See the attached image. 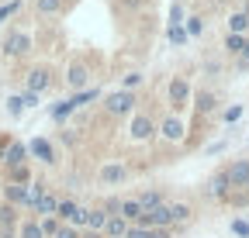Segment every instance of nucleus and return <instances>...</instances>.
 <instances>
[{
    "instance_id": "nucleus-23",
    "label": "nucleus",
    "mask_w": 249,
    "mask_h": 238,
    "mask_svg": "<svg viewBox=\"0 0 249 238\" xmlns=\"http://www.w3.org/2000/svg\"><path fill=\"white\" fill-rule=\"evenodd\" d=\"M246 28H249V17H246V14H232V21H229V35H246Z\"/></svg>"
},
{
    "instance_id": "nucleus-42",
    "label": "nucleus",
    "mask_w": 249,
    "mask_h": 238,
    "mask_svg": "<svg viewBox=\"0 0 249 238\" xmlns=\"http://www.w3.org/2000/svg\"><path fill=\"white\" fill-rule=\"evenodd\" d=\"M170 235H173L170 228H152V238H170Z\"/></svg>"
},
{
    "instance_id": "nucleus-43",
    "label": "nucleus",
    "mask_w": 249,
    "mask_h": 238,
    "mask_svg": "<svg viewBox=\"0 0 249 238\" xmlns=\"http://www.w3.org/2000/svg\"><path fill=\"white\" fill-rule=\"evenodd\" d=\"M239 55H242V66H249V42L242 45V52H239Z\"/></svg>"
},
{
    "instance_id": "nucleus-11",
    "label": "nucleus",
    "mask_w": 249,
    "mask_h": 238,
    "mask_svg": "<svg viewBox=\"0 0 249 238\" xmlns=\"http://www.w3.org/2000/svg\"><path fill=\"white\" fill-rule=\"evenodd\" d=\"M124 176H128V169H124L121 162H111V166L101 169V183H104V187H114V183L124 180Z\"/></svg>"
},
{
    "instance_id": "nucleus-31",
    "label": "nucleus",
    "mask_w": 249,
    "mask_h": 238,
    "mask_svg": "<svg viewBox=\"0 0 249 238\" xmlns=\"http://www.w3.org/2000/svg\"><path fill=\"white\" fill-rule=\"evenodd\" d=\"M124 238H152V228H142V224H128V235Z\"/></svg>"
},
{
    "instance_id": "nucleus-41",
    "label": "nucleus",
    "mask_w": 249,
    "mask_h": 238,
    "mask_svg": "<svg viewBox=\"0 0 249 238\" xmlns=\"http://www.w3.org/2000/svg\"><path fill=\"white\" fill-rule=\"evenodd\" d=\"M239 117H242V107H229V111H225V121H229V125L239 121Z\"/></svg>"
},
{
    "instance_id": "nucleus-14",
    "label": "nucleus",
    "mask_w": 249,
    "mask_h": 238,
    "mask_svg": "<svg viewBox=\"0 0 249 238\" xmlns=\"http://www.w3.org/2000/svg\"><path fill=\"white\" fill-rule=\"evenodd\" d=\"M170 100H173L177 107L191 100V86H187V79H180V76H177V79L170 83Z\"/></svg>"
},
{
    "instance_id": "nucleus-36",
    "label": "nucleus",
    "mask_w": 249,
    "mask_h": 238,
    "mask_svg": "<svg viewBox=\"0 0 249 238\" xmlns=\"http://www.w3.org/2000/svg\"><path fill=\"white\" fill-rule=\"evenodd\" d=\"M170 21H173L170 28H180V21H183V7H180V4H173V7H170Z\"/></svg>"
},
{
    "instance_id": "nucleus-1",
    "label": "nucleus",
    "mask_w": 249,
    "mask_h": 238,
    "mask_svg": "<svg viewBox=\"0 0 249 238\" xmlns=\"http://www.w3.org/2000/svg\"><path fill=\"white\" fill-rule=\"evenodd\" d=\"M4 52H7L11 59L28 55V52H31V35H24V32H11V35L4 38Z\"/></svg>"
},
{
    "instance_id": "nucleus-10",
    "label": "nucleus",
    "mask_w": 249,
    "mask_h": 238,
    "mask_svg": "<svg viewBox=\"0 0 249 238\" xmlns=\"http://www.w3.org/2000/svg\"><path fill=\"white\" fill-rule=\"evenodd\" d=\"M104 238H124L128 235V221L124 218H118V214H111L107 221H104V231H101Z\"/></svg>"
},
{
    "instance_id": "nucleus-27",
    "label": "nucleus",
    "mask_w": 249,
    "mask_h": 238,
    "mask_svg": "<svg viewBox=\"0 0 249 238\" xmlns=\"http://www.w3.org/2000/svg\"><path fill=\"white\" fill-rule=\"evenodd\" d=\"M214 107H218V104H214L211 94H197V111H201V114H211Z\"/></svg>"
},
{
    "instance_id": "nucleus-45",
    "label": "nucleus",
    "mask_w": 249,
    "mask_h": 238,
    "mask_svg": "<svg viewBox=\"0 0 249 238\" xmlns=\"http://www.w3.org/2000/svg\"><path fill=\"white\" fill-rule=\"evenodd\" d=\"M246 197H249V180H246Z\"/></svg>"
},
{
    "instance_id": "nucleus-13",
    "label": "nucleus",
    "mask_w": 249,
    "mask_h": 238,
    "mask_svg": "<svg viewBox=\"0 0 249 238\" xmlns=\"http://www.w3.org/2000/svg\"><path fill=\"white\" fill-rule=\"evenodd\" d=\"M118 218H124V221H139L142 218V204H139V197H128V200H121V207H118Z\"/></svg>"
},
{
    "instance_id": "nucleus-12",
    "label": "nucleus",
    "mask_w": 249,
    "mask_h": 238,
    "mask_svg": "<svg viewBox=\"0 0 249 238\" xmlns=\"http://www.w3.org/2000/svg\"><path fill=\"white\" fill-rule=\"evenodd\" d=\"M49 83H52L49 69H31V73H28V90H31V94H42V90H49Z\"/></svg>"
},
{
    "instance_id": "nucleus-40",
    "label": "nucleus",
    "mask_w": 249,
    "mask_h": 238,
    "mask_svg": "<svg viewBox=\"0 0 249 238\" xmlns=\"http://www.w3.org/2000/svg\"><path fill=\"white\" fill-rule=\"evenodd\" d=\"M21 104H24V107H38V94H31V90H28V94L21 97Z\"/></svg>"
},
{
    "instance_id": "nucleus-2",
    "label": "nucleus",
    "mask_w": 249,
    "mask_h": 238,
    "mask_svg": "<svg viewBox=\"0 0 249 238\" xmlns=\"http://www.w3.org/2000/svg\"><path fill=\"white\" fill-rule=\"evenodd\" d=\"M24 159H28V148H24L21 142H11V145H4V148H0V162H4L7 169L24 166Z\"/></svg>"
},
{
    "instance_id": "nucleus-21",
    "label": "nucleus",
    "mask_w": 249,
    "mask_h": 238,
    "mask_svg": "<svg viewBox=\"0 0 249 238\" xmlns=\"http://www.w3.org/2000/svg\"><path fill=\"white\" fill-rule=\"evenodd\" d=\"M55 204H59V200H55V193H49V190H45V193H42V200L35 204V211H38V214H52V211H55Z\"/></svg>"
},
{
    "instance_id": "nucleus-38",
    "label": "nucleus",
    "mask_w": 249,
    "mask_h": 238,
    "mask_svg": "<svg viewBox=\"0 0 249 238\" xmlns=\"http://www.w3.org/2000/svg\"><path fill=\"white\" fill-rule=\"evenodd\" d=\"M139 83H142V76H139V73H128V76H124V90L132 94V90H135Z\"/></svg>"
},
{
    "instance_id": "nucleus-5",
    "label": "nucleus",
    "mask_w": 249,
    "mask_h": 238,
    "mask_svg": "<svg viewBox=\"0 0 249 238\" xmlns=\"http://www.w3.org/2000/svg\"><path fill=\"white\" fill-rule=\"evenodd\" d=\"M152 135H156V121H152L149 114H135V117H132V138H135V142H145V138H152Z\"/></svg>"
},
{
    "instance_id": "nucleus-44",
    "label": "nucleus",
    "mask_w": 249,
    "mask_h": 238,
    "mask_svg": "<svg viewBox=\"0 0 249 238\" xmlns=\"http://www.w3.org/2000/svg\"><path fill=\"white\" fill-rule=\"evenodd\" d=\"M80 238H104V235H101V231H83Z\"/></svg>"
},
{
    "instance_id": "nucleus-24",
    "label": "nucleus",
    "mask_w": 249,
    "mask_h": 238,
    "mask_svg": "<svg viewBox=\"0 0 249 238\" xmlns=\"http://www.w3.org/2000/svg\"><path fill=\"white\" fill-rule=\"evenodd\" d=\"M76 107H73V100H62V104H55L52 107V121H66V117L73 114Z\"/></svg>"
},
{
    "instance_id": "nucleus-18",
    "label": "nucleus",
    "mask_w": 249,
    "mask_h": 238,
    "mask_svg": "<svg viewBox=\"0 0 249 238\" xmlns=\"http://www.w3.org/2000/svg\"><path fill=\"white\" fill-rule=\"evenodd\" d=\"M139 204H142V211H152V207L163 204V193L160 190H145V193H139Z\"/></svg>"
},
{
    "instance_id": "nucleus-9",
    "label": "nucleus",
    "mask_w": 249,
    "mask_h": 238,
    "mask_svg": "<svg viewBox=\"0 0 249 238\" xmlns=\"http://www.w3.org/2000/svg\"><path fill=\"white\" fill-rule=\"evenodd\" d=\"M31 156H35L38 162H55V152H52V145L45 138H31V145H24Z\"/></svg>"
},
{
    "instance_id": "nucleus-26",
    "label": "nucleus",
    "mask_w": 249,
    "mask_h": 238,
    "mask_svg": "<svg viewBox=\"0 0 249 238\" xmlns=\"http://www.w3.org/2000/svg\"><path fill=\"white\" fill-rule=\"evenodd\" d=\"M242 45H246V35H229V38H225V48H229L232 55H239Z\"/></svg>"
},
{
    "instance_id": "nucleus-35",
    "label": "nucleus",
    "mask_w": 249,
    "mask_h": 238,
    "mask_svg": "<svg viewBox=\"0 0 249 238\" xmlns=\"http://www.w3.org/2000/svg\"><path fill=\"white\" fill-rule=\"evenodd\" d=\"M52 238H80V231H76L73 224H59V231H55Z\"/></svg>"
},
{
    "instance_id": "nucleus-20",
    "label": "nucleus",
    "mask_w": 249,
    "mask_h": 238,
    "mask_svg": "<svg viewBox=\"0 0 249 238\" xmlns=\"http://www.w3.org/2000/svg\"><path fill=\"white\" fill-rule=\"evenodd\" d=\"M0 228H18V211L11 204H0Z\"/></svg>"
},
{
    "instance_id": "nucleus-37",
    "label": "nucleus",
    "mask_w": 249,
    "mask_h": 238,
    "mask_svg": "<svg viewBox=\"0 0 249 238\" xmlns=\"http://www.w3.org/2000/svg\"><path fill=\"white\" fill-rule=\"evenodd\" d=\"M7 111H11V117H21V111H24L21 97H11V100H7Z\"/></svg>"
},
{
    "instance_id": "nucleus-3",
    "label": "nucleus",
    "mask_w": 249,
    "mask_h": 238,
    "mask_svg": "<svg viewBox=\"0 0 249 238\" xmlns=\"http://www.w3.org/2000/svg\"><path fill=\"white\" fill-rule=\"evenodd\" d=\"M104 107H107V114H128V111L135 107V97H132L128 90H114Z\"/></svg>"
},
{
    "instance_id": "nucleus-29",
    "label": "nucleus",
    "mask_w": 249,
    "mask_h": 238,
    "mask_svg": "<svg viewBox=\"0 0 249 238\" xmlns=\"http://www.w3.org/2000/svg\"><path fill=\"white\" fill-rule=\"evenodd\" d=\"M183 32H187V38H197V35L204 32V24H201V17H187V28H183Z\"/></svg>"
},
{
    "instance_id": "nucleus-17",
    "label": "nucleus",
    "mask_w": 249,
    "mask_h": 238,
    "mask_svg": "<svg viewBox=\"0 0 249 238\" xmlns=\"http://www.w3.org/2000/svg\"><path fill=\"white\" fill-rule=\"evenodd\" d=\"M191 204H170V218H173V224H187L191 221Z\"/></svg>"
},
{
    "instance_id": "nucleus-34",
    "label": "nucleus",
    "mask_w": 249,
    "mask_h": 238,
    "mask_svg": "<svg viewBox=\"0 0 249 238\" xmlns=\"http://www.w3.org/2000/svg\"><path fill=\"white\" fill-rule=\"evenodd\" d=\"M166 38H170L173 45H183V42H187V32H183V28H170V32H166Z\"/></svg>"
},
{
    "instance_id": "nucleus-39",
    "label": "nucleus",
    "mask_w": 249,
    "mask_h": 238,
    "mask_svg": "<svg viewBox=\"0 0 249 238\" xmlns=\"http://www.w3.org/2000/svg\"><path fill=\"white\" fill-rule=\"evenodd\" d=\"M18 7H21L18 0H11V4H4V7H0V21H7V17H11V14L18 11Z\"/></svg>"
},
{
    "instance_id": "nucleus-15",
    "label": "nucleus",
    "mask_w": 249,
    "mask_h": 238,
    "mask_svg": "<svg viewBox=\"0 0 249 238\" xmlns=\"http://www.w3.org/2000/svg\"><path fill=\"white\" fill-rule=\"evenodd\" d=\"M4 200H7L11 207H21V204L28 200V187H18V183H7V187H4Z\"/></svg>"
},
{
    "instance_id": "nucleus-33",
    "label": "nucleus",
    "mask_w": 249,
    "mask_h": 238,
    "mask_svg": "<svg viewBox=\"0 0 249 238\" xmlns=\"http://www.w3.org/2000/svg\"><path fill=\"white\" fill-rule=\"evenodd\" d=\"M73 100V107H80V104H87V100H97V90H80L76 97H70Z\"/></svg>"
},
{
    "instance_id": "nucleus-16",
    "label": "nucleus",
    "mask_w": 249,
    "mask_h": 238,
    "mask_svg": "<svg viewBox=\"0 0 249 238\" xmlns=\"http://www.w3.org/2000/svg\"><path fill=\"white\" fill-rule=\"evenodd\" d=\"M76 207H80L76 200H59V204H55V211H52V214H55V221H70V218L76 214Z\"/></svg>"
},
{
    "instance_id": "nucleus-30",
    "label": "nucleus",
    "mask_w": 249,
    "mask_h": 238,
    "mask_svg": "<svg viewBox=\"0 0 249 238\" xmlns=\"http://www.w3.org/2000/svg\"><path fill=\"white\" fill-rule=\"evenodd\" d=\"M232 235L249 238V221H246V218H232Z\"/></svg>"
},
{
    "instance_id": "nucleus-25",
    "label": "nucleus",
    "mask_w": 249,
    "mask_h": 238,
    "mask_svg": "<svg viewBox=\"0 0 249 238\" xmlns=\"http://www.w3.org/2000/svg\"><path fill=\"white\" fill-rule=\"evenodd\" d=\"M28 180H31V173H28V166H14V169H11V180H7V183L28 187Z\"/></svg>"
},
{
    "instance_id": "nucleus-4",
    "label": "nucleus",
    "mask_w": 249,
    "mask_h": 238,
    "mask_svg": "<svg viewBox=\"0 0 249 238\" xmlns=\"http://www.w3.org/2000/svg\"><path fill=\"white\" fill-rule=\"evenodd\" d=\"M183 131H187V125H183V117H177V114L163 117V125H160V135H163L166 142H183Z\"/></svg>"
},
{
    "instance_id": "nucleus-8",
    "label": "nucleus",
    "mask_w": 249,
    "mask_h": 238,
    "mask_svg": "<svg viewBox=\"0 0 249 238\" xmlns=\"http://www.w3.org/2000/svg\"><path fill=\"white\" fill-rule=\"evenodd\" d=\"M66 83L73 86V90H87V83H90V69H87L83 63H73V66L66 69Z\"/></svg>"
},
{
    "instance_id": "nucleus-28",
    "label": "nucleus",
    "mask_w": 249,
    "mask_h": 238,
    "mask_svg": "<svg viewBox=\"0 0 249 238\" xmlns=\"http://www.w3.org/2000/svg\"><path fill=\"white\" fill-rule=\"evenodd\" d=\"M38 14H55V11H62V0H38Z\"/></svg>"
},
{
    "instance_id": "nucleus-6",
    "label": "nucleus",
    "mask_w": 249,
    "mask_h": 238,
    "mask_svg": "<svg viewBox=\"0 0 249 238\" xmlns=\"http://www.w3.org/2000/svg\"><path fill=\"white\" fill-rule=\"evenodd\" d=\"M204 193L211 197V200H225L229 193H232V187H229V180H225V169L222 173H214L211 180H208V187H204Z\"/></svg>"
},
{
    "instance_id": "nucleus-32",
    "label": "nucleus",
    "mask_w": 249,
    "mask_h": 238,
    "mask_svg": "<svg viewBox=\"0 0 249 238\" xmlns=\"http://www.w3.org/2000/svg\"><path fill=\"white\" fill-rule=\"evenodd\" d=\"M38 228H42L45 238H52V235L59 231V221H55V218H45V221H38Z\"/></svg>"
},
{
    "instance_id": "nucleus-7",
    "label": "nucleus",
    "mask_w": 249,
    "mask_h": 238,
    "mask_svg": "<svg viewBox=\"0 0 249 238\" xmlns=\"http://www.w3.org/2000/svg\"><path fill=\"white\" fill-rule=\"evenodd\" d=\"M225 180H229V187H246V180H249V159L232 162V166L225 169Z\"/></svg>"
},
{
    "instance_id": "nucleus-19",
    "label": "nucleus",
    "mask_w": 249,
    "mask_h": 238,
    "mask_svg": "<svg viewBox=\"0 0 249 238\" xmlns=\"http://www.w3.org/2000/svg\"><path fill=\"white\" fill-rule=\"evenodd\" d=\"M18 238H45V235H42L38 221H21L18 224Z\"/></svg>"
},
{
    "instance_id": "nucleus-22",
    "label": "nucleus",
    "mask_w": 249,
    "mask_h": 238,
    "mask_svg": "<svg viewBox=\"0 0 249 238\" xmlns=\"http://www.w3.org/2000/svg\"><path fill=\"white\" fill-rule=\"evenodd\" d=\"M104 221H107L104 211H87V228L90 231H104Z\"/></svg>"
}]
</instances>
